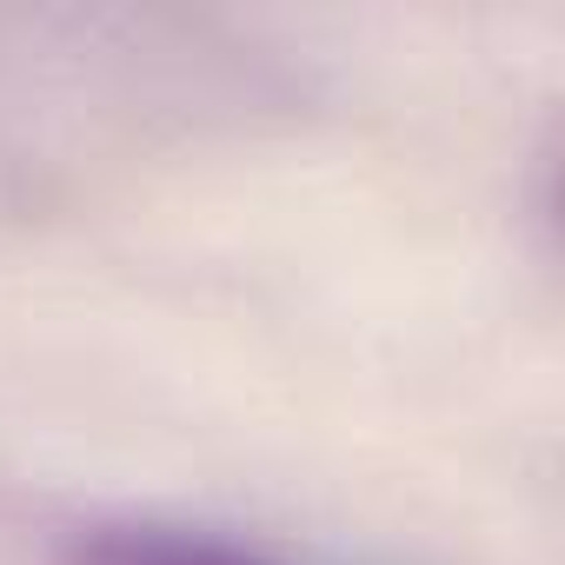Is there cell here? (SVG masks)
<instances>
[{
	"instance_id": "obj_1",
	"label": "cell",
	"mask_w": 565,
	"mask_h": 565,
	"mask_svg": "<svg viewBox=\"0 0 565 565\" xmlns=\"http://www.w3.org/2000/svg\"><path fill=\"white\" fill-rule=\"evenodd\" d=\"M61 565H273V558L173 525H94L67 545Z\"/></svg>"
}]
</instances>
